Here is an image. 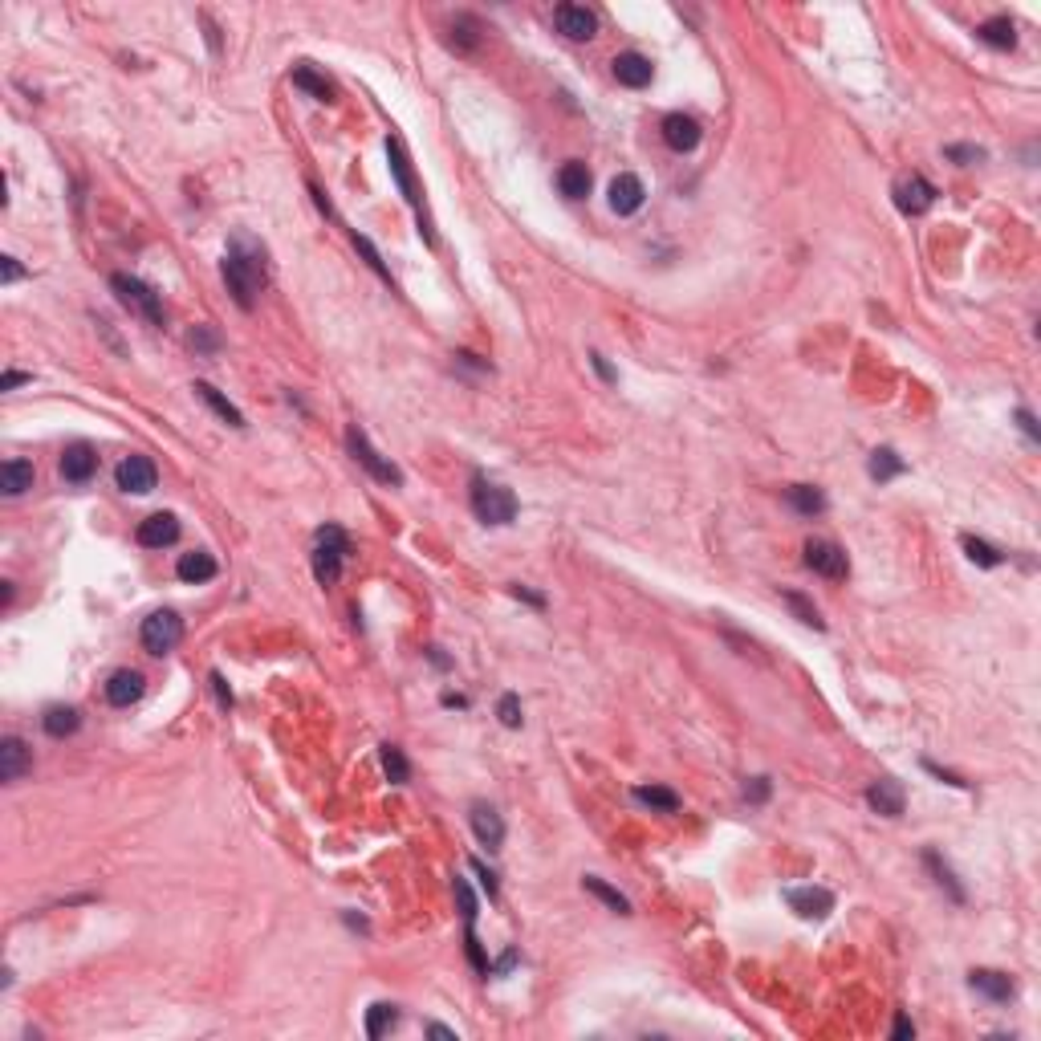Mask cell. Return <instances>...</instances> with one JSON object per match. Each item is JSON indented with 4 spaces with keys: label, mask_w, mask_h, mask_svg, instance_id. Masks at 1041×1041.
Wrapping results in <instances>:
<instances>
[{
    "label": "cell",
    "mask_w": 1041,
    "mask_h": 1041,
    "mask_svg": "<svg viewBox=\"0 0 1041 1041\" xmlns=\"http://www.w3.org/2000/svg\"><path fill=\"white\" fill-rule=\"evenodd\" d=\"M965 553L976 561V566H984V570H992V566H1001V561H1005L997 545L981 542V537H965Z\"/></svg>",
    "instance_id": "cell-38"
},
{
    "label": "cell",
    "mask_w": 1041,
    "mask_h": 1041,
    "mask_svg": "<svg viewBox=\"0 0 1041 1041\" xmlns=\"http://www.w3.org/2000/svg\"><path fill=\"white\" fill-rule=\"evenodd\" d=\"M293 85H297V90H305V94H314L318 102H334V85L326 82V77H318L310 66H297V69H293Z\"/></svg>",
    "instance_id": "cell-32"
},
{
    "label": "cell",
    "mask_w": 1041,
    "mask_h": 1041,
    "mask_svg": "<svg viewBox=\"0 0 1041 1041\" xmlns=\"http://www.w3.org/2000/svg\"><path fill=\"white\" fill-rule=\"evenodd\" d=\"M590 363H594V371H598V374H602V379H606V382H615V379H618V374L610 371V363H606V358L598 354V350H594V354H590Z\"/></svg>",
    "instance_id": "cell-48"
},
{
    "label": "cell",
    "mask_w": 1041,
    "mask_h": 1041,
    "mask_svg": "<svg viewBox=\"0 0 1041 1041\" xmlns=\"http://www.w3.org/2000/svg\"><path fill=\"white\" fill-rule=\"evenodd\" d=\"M111 289H114V297H119V301L127 305L130 314L143 318L147 326H163V322H167L159 293H155V289L147 285V281L130 277V273H111Z\"/></svg>",
    "instance_id": "cell-2"
},
{
    "label": "cell",
    "mask_w": 1041,
    "mask_h": 1041,
    "mask_svg": "<svg viewBox=\"0 0 1041 1041\" xmlns=\"http://www.w3.org/2000/svg\"><path fill=\"white\" fill-rule=\"evenodd\" d=\"M647 200V187L639 175H631V171H623V175L610 184V208H615L618 216H635L639 208H643Z\"/></svg>",
    "instance_id": "cell-15"
},
{
    "label": "cell",
    "mask_w": 1041,
    "mask_h": 1041,
    "mask_svg": "<svg viewBox=\"0 0 1041 1041\" xmlns=\"http://www.w3.org/2000/svg\"><path fill=\"white\" fill-rule=\"evenodd\" d=\"M41 724H45V732L49 737H74L77 728H82V716H77V708H66V704H53L49 712L41 716Z\"/></svg>",
    "instance_id": "cell-26"
},
{
    "label": "cell",
    "mask_w": 1041,
    "mask_h": 1041,
    "mask_svg": "<svg viewBox=\"0 0 1041 1041\" xmlns=\"http://www.w3.org/2000/svg\"><path fill=\"white\" fill-rule=\"evenodd\" d=\"M903 468H907V464L895 456V448H875V452H871V464H866V472H871V480L883 484V480H891V476H899Z\"/></svg>",
    "instance_id": "cell-30"
},
{
    "label": "cell",
    "mask_w": 1041,
    "mask_h": 1041,
    "mask_svg": "<svg viewBox=\"0 0 1041 1041\" xmlns=\"http://www.w3.org/2000/svg\"><path fill=\"white\" fill-rule=\"evenodd\" d=\"M635 802L651 805V810H663V813L679 810V797L671 794V789H663V785H639V789H635Z\"/></svg>",
    "instance_id": "cell-34"
},
{
    "label": "cell",
    "mask_w": 1041,
    "mask_h": 1041,
    "mask_svg": "<svg viewBox=\"0 0 1041 1041\" xmlns=\"http://www.w3.org/2000/svg\"><path fill=\"white\" fill-rule=\"evenodd\" d=\"M139 545L147 550H163V545L179 542V516L175 513H151L147 521H139Z\"/></svg>",
    "instance_id": "cell-12"
},
{
    "label": "cell",
    "mask_w": 1041,
    "mask_h": 1041,
    "mask_svg": "<svg viewBox=\"0 0 1041 1041\" xmlns=\"http://www.w3.org/2000/svg\"><path fill=\"white\" fill-rule=\"evenodd\" d=\"M175 574L184 578V582H212L216 578V558L212 553H184L175 566Z\"/></svg>",
    "instance_id": "cell-28"
},
{
    "label": "cell",
    "mask_w": 1041,
    "mask_h": 1041,
    "mask_svg": "<svg viewBox=\"0 0 1041 1041\" xmlns=\"http://www.w3.org/2000/svg\"><path fill=\"white\" fill-rule=\"evenodd\" d=\"M785 903L794 907L802 920H826L834 911V895L826 887H785Z\"/></svg>",
    "instance_id": "cell-11"
},
{
    "label": "cell",
    "mask_w": 1041,
    "mask_h": 1041,
    "mask_svg": "<svg viewBox=\"0 0 1041 1041\" xmlns=\"http://www.w3.org/2000/svg\"><path fill=\"white\" fill-rule=\"evenodd\" d=\"M923 863H928V871L936 875V883H940V887H944V891H948V895H952V903H965V887H960V883H956V875H952V866L944 863V858L936 855V850H928V855H923Z\"/></svg>",
    "instance_id": "cell-29"
},
{
    "label": "cell",
    "mask_w": 1041,
    "mask_h": 1041,
    "mask_svg": "<svg viewBox=\"0 0 1041 1041\" xmlns=\"http://www.w3.org/2000/svg\"><path fill=\"white\" fill-rule=\"evenodd\" d=\"M700 135H704V130H700V122H695L692 114H679V111H676V114H668V119H663V143H668L671 151H679V155L695 151V147H700Z\"/></svg>",
    "instance_id": "cell-16"
},
{
    "label": "cell",
    "mask_w": 1041,
    "mask_h": 1041,
    "mask_svg": "<svg viewBox=\"0 0 1041 1041\" xmlns=\"http://www.w3.org/2000/svg\"><path fill=\"white\" fill-rule=\"evenodd\" d=\"M346 448H350V456H354L358 464H363L379 484H403V472H399V468L390 464L382 452L371 448V440H366L363 427H350V432H346Z\"/></svg>",
    "instance_id": "cell-7"
},
{
    "label": "cell",
    "mask_w": 1041,
    "mask_h": 1041,
    "mask_svg": "<svg viewBox=\"0 0 1041 1041\" xmlns=\"http://www.w3.org/2000/svg\"><path fill=\"white\" fill-rule=\"evenodd\" d=\"M139 639H143L147 655H167L179 647V639H184V618L175 615V610H155V615L143 618V631H139Z\"/></svg>",
    "instance_id": "cell-6"
},
{
    "label": "cell",
    "mask_w": 1041,
    "mask_h": 1041,
    "mask_svg": "<svg viewBox=\"0 0 1041 1041\" xmlns=\"http://www.w3.org/2000/svg\"><path fill=\"white\" fill-rule=\"evenodd\" d=\"M582 887L590 891V895H598L602 903L610 907V911H618V915H631V903H627V895H618V891L610 887V883H602L598 875H586V879H582Z\"/></svg>",
    "instance_id": "cell-31"
},
{
    "label": "cell",
    "mask_w": 1041,
    "mask_h": 1041,
    "mask_svg": "<svg viewBox=\"0 0 1041 1041\" xmlns=\"http://www.w3.org/2000/svg\"><path fill=\"white\" fill-rule=\"evenodd\" d=\"M395 1021H399V1009H395V1005H387V1001L371 1005V1013H366V1037H382V1033H387Z\"/></svg>",
    "instance_id": "cell-36"
},
{
    "label": "cell",
    "mask_w": 1041,
    "mask_h": 1041,
    "mask_svg": "<svg viewBox=\"0 0 1041 1041\" xmlns=\"http://www.w3.org/2000/svg\"><path fill=\"white\" fill-rule=\"evenodd\" d=\"M911 1033H915V1025L907 1021V1017H899V1021H895V1037H911Z\"/></svg>",
    "instance_id": "cell-51"
},
{
    "label": "cell",
    "mask_w": 1041,
    "mask_h": 1041,
    "mask_svg": "<svg viewBox=\"0 0 1041 1041\" xmlns=\"http://www.w3.org/2000/svg\"><path fill=\"white\" fill-rule=\"evenodd\" d=\"M21 277V265H17V256H0V281L4 285H13V281Z\"/></svg>",
    "instance_id": "cell-47"
},
{
    "label": "cell",
    "mask_w": 1041,
    "mask_h": 1041,
    "mask_svg": "<svg viewBox=\"0 0 1041 1041\" xmlns=\"http://www.w3.org/2000/svg\"><path fill=\"white\" fill-rule=\"evenodd\" d=\"M33 489V464L29 460H4L0 464V492L4 497H21Z\"/></svg>",
    "instance_id": "cell-24"
},
{
    "label": "cell",
    "mask_w": 1041,
    "mask_h": 1041,
    "mask_svg": "<svg viewBox=\"0 0 1041 1041\" xmlns=\"http://www.w3.org/2000/svg\"><path fill=\"white\" fill-rule=\"evenodd\" d=\"M472 513L480 516L484 525H508L516 516V497L505 489V484L476 476L472 480Z\"/></svg>",
    "instance_id": "cell-3"
},
{
    "label": "cell",
    "mask_w": 1041,
    "mask_h": 1041,
    "mask_svg": "<svg viewBox=\"0 0 1041 1041\" xmlns=\"http://www.w3.org/2000/svg\"><path fill=\"white\" fill-rule=\"evenodd\" d=\"M468 818H472V830H476V839H480V847L500 850V842H505V821H500V813L492 810V805L476 802Z\"/></svg>",
    "instance_id": "cell-20"
},
{
    "label": "cell",
    "mask_w": 1041,
    "mask_h": 1041,
    "mask_svg": "<svg viewBox=\"0 0 1041 1041\" xmlns=\"http://www.w3.org/2000/svg\"><path fill=\"white\" fill-rule=\"evenodd\" d=\"M114 480H119L122 492H135V497H143V492H155V484H159V472H155V464L147 456H127L119 468H114Z\"/></svg>",
    "instance_id": "cell-10"
},
{
    "label": "cell",
    "mask_w": 1041,
    "mask_h": 1041,
    "mask_svg": "<svg viewBox=\"0 0 1041 1041\" xmlns=\"http://www.w3.org/2000/svg\"><path fill=\"white\" fill-rule=\"evenodd\" d=\"M29 765H33V757H29L25 740H21V737H4V740H0V781H4V785H13V781L25 777Z\"/></svg>",
    "instance_id": "cell-17"
},
{
    "label": "cell",
    "mask_w": 1041,
    "mask_h": 1041,
    "mask_svg": "<svg viewBox=\"0 0 1041 1041\" xmlns=\"http://www.w3.org/2000/svg\"><path fill=\"white\" fill-rule=\"evenodd\" d=\"M745 797H749V802H765V797H769V777H753V781H749Z\"/></svg>",
    "instance_id": "cell-46"
},
{
    "label": "cell",
    "mask_w": 1041,
    "mask_h": 1041,
    "mask_svg": "<svg viewBox=\"0 0 1041 1041\" xmlns=\"http://www.w3.org/2000/svg\"><path fill=\"white\" fill-rule=\"evenodd\" d=\"M139 695H143V676H139V671L122 668V671H114V676L106 679V700H111L114 708H130Z\"/></svg>",
    "instance_id": "cell-22"
},
{
    "label": "cell",
    "mask_w": 1041,
    "mask_h": 1041,
    "mask_svg": "<svg viewBox=\"0 0 1041 1041\" xmlns=\"http://www.w3.org/2000/svg\"><path fill=\"white\" fill-rule=\"evenodd\" d=\"M866 805H871L875 813H883V818H899V813H903V785L891 777L875 781V785L866 789Z\"/></svg>",
    "instance_id": "cell-21"
},
{
    "label": "cell",
    "mask_w": 1041,
    "mask_h": 1041,
    "mask_svg": "<svg viewBox=\"0 0 1041 1041\" xmlns=\"http://www.w3.org/2000/svg\"><path fill=\"white\" fill-rule=\"evenodd\" d=\"M944 155H948L952 163H960V167H973V163L984 159V147H968V143H952L944 147Z\"/></svg>",
    "instance_id": "cell-40"
},
{
    "label": "cell",
    "mask_w": 1041,
    "mask_h": 1041,
    "mask_svg": "<svg viewBox=\"0 0 1041 1041\" xmlns=\"http://www.w3.org/2000/svg\"><path fill=\"white\" fill-rule=\"evenodd\" d=\"M891 195H895V208L903 216H923L931 203H936V187H931L923 175H915V171L899 179V184L891 187Z\"/></svg>",
    "instance_id": "cell-8"
},
{
    "label": "cell",
    "mask_w": 1041,
    "mask_h": 1041,
    "mask_svg": "<svg viewBox=\"0 0 1041 1041\" xmlns=\"http://www.w3.org/2000/svg\"><path fill=\"white\" fill-rule=\"evenodd\" d=\"M468 866H472V871L480 875V883H484V891H489V899H497V875H492L489 866L480 863V858H472V863H468Z\"/></svg>",
    "instance_id": "cell-45"
},
{
    "label": "cell",
    "mask_w": 1041,
    "mask_h": 1041,
    "mask_svg": "<svg viewBox=\"0 0 1041 1041\" xmlns=\"http://www.w3.org/2000/svg\"><path fill=\"white\" fill-rule=\"evenodd\" d=\"M456 899H460V907H464V923L472 928V920H476V899H472V891H468V879H456Z\"/></svg>",
    "instance_id": "cell-43"
},
{
    "label": "cell",
    "mask_w": 1041,
    "mask_h": 1041,
    "mask_svg": "<svg viewBox=\"0 0 1041 1041\" xmlns=\"http://www.w3.org/2000/svg\"><path fill=\"white\" fill-rule=\"evenodd\" d=\"M94 468H98V456H94L90 444H69V448L61 452V476H66L69 484H85L94 476Z\"/></svg>",
    "instance_id": "cell-19"
},
{
    "label": "cell",
    "mask_w": 1041,
    "mask_h": 1041,
    "mask_svg": "<svg viewBox=\"0 0 1041 1041\" xmlns=\"http://www.w3.org/2000/svg\"><path fill=\"white\" fill-rule=\"evenodd\" d=\"M553 21H558V29L570 37V41H590V37L598 33V17H594L586 4H558Z\"/></svg>",
    "instance_id": "cell-14"
},
{
    "label": "cell",
    "mask_w": 1041,
    "mask_h": 1041,
    "mask_svg": "<svg viewBox=\"0 0 1041 1041\" xmlns=\"http://www.w3.org/2000/svg\"><path fill=\"white\" fill-rule=\"evenodd\" d=\"M615 77L623 85H631V90H643V85H651L655 66H651V58L627 49V53H618V58H615Z\"/></svg>",
    "instance_id": "cell-18"
},
{
    "label": "cell",
    "mask_w": 1041,
    "mask_h": 1041,
    "mask_svg": "<svg viewBox=\"0 0 1041 1041\" xmlns=\"http://www.w3.org/2000/svg\"><path fill=\"white\" fill-rule=\"evenodd\" d=\"M805 566L818 570V574H821V578H830V582H842V578L850 574L847 553H842L834 542H821V537L805 542Z\"/></svg>",
    "instance_id": "cell-9"
},
{
    "label": "cell",
    "mask_w": 1041,
    "mask_h": 1041,
    "mask_svg": "<svg viewBox=\"0 0 1041 1041\" xmlns=\"http://www.w3.org/2000/svg\"><path fill=\"white\" fill-rule=\"evenodd\" d=\"M976 37L984 45H992V49H1013L1017 45V29L1009 17H989L984 25H976Z\"/></svg>",
    "instance_id": "cell-25"
},
{
    "label": "cell",
    "mask_w": 1041,
    "mask_h": 1041,
    "mask_svg": "<svg viewBox=\"0 0 1041 1041\" xmlns=\"http://www.w3.org/2000/svg\"><path fill=\"white\" fill-rule=\"evenodd\" d=\"M497 716H500V724H505V728H521V720H525V716H521V700H516L513 692H505V695H500V704H497Z\"/></svg>",
    "instance_id": "cell-39"
},
{
    "label": "cell",
    "mask_w": 1041,
    "mask_h": 1041,
    "mask_svg": "<svg viewBox=\"0 0 1041 1041\" xmlns=\"http://www.w3.org/2000/svg\"><path fill=\"white\" fill-rule=\"evenodd\" d=\"M427 1033H432V1037H448V1041H456V1033L444 1029V1025H427Z\"/></svg>",
    "instance_id": "cell-52"
},
{
    "label": "cell",
    "mask_w": 1041,
    "mask_h": 1041,
    "mask_svg": "<svg viewBox=\"0 0 1041 1041\" xmlns=\"http://www.w3.org/2000/svg\"><path fill=\"white\" fill-rule=\"evenodd\" d=\"M968 989L981 992V997H989V1001H997V1005H1005V1001L1017 997L1013 976L997 973V968H973V973H968Z\"/></svg>",
    "instance_id": "cell-13"
},
{
    "label": "cell",
    "mask_w": 1041,
    "mask_h": 1041,
    "mask_svg": "<svg viewBox=\"0 0 1041 1041\" xmlns=\"http://www.w3.org/2000/svg\"><path fill=\"white\" fill-rule=\"evenodd\" d=\"M382 773H387L395 785H407L411 765H407V757H403V749H399V745H382Z\"/></svg>",
    "instance_id": "cell-35"
},
{
    "label": "cell",
    "mask_w": 1041,
    "mask_h": 1041,
    "mask_svg": "<svg viewBox=\"0 0 1041 1041\" xmlns=\"http://www.w3.org/2000/svg\"><path fill=\"white\" fill-rule=\"evenodd\" d=\"M781 598H785V606L797 615V623H805V627H813V631L826 627V623H821V615H818V606H813L810 598H802V594H794V590H785Z\"/></svg>",
    "instance_id": "cell-37"
},
{
    "label": "cell",
    "mask_w": 1041,
    "mask_h": 1041,
    "mask_svg": "<svg viewBox=\"0 0 1041 1041\" xmlns=\"http://www.w3.org/2000/svg\"><path fill=\"white\" fill-rule=\"evenodd\" d=\"M590 184H594L590 167H586V163H578V159H570L566 167L558 171V192L566 195V200H586V195H590Z\"/></svg>",
    "instance_id": "cell-23"
},
{
    "label": "cell",
    "mask_w": 1041,
    "mask_h": 1041,
    "mask_svg": "<svg viewBox=\"0 0 1041 1041\" xmlns=\"http://www.w3.org/2000/svg\"><path fill=\"white\" fill-rule=\"evenodd\" d=\"M187 342H192V346H195V350H208V354H212V350H216V346H220V338H216V334H212V330H208V326H195V330H192V334H187Z\"/></svg>",
    "instance_id": "cell-42"
},
{
    "label": "cell",
    "mask_w": 1041,
    "mask_h": 1041,
    "mask_svg": "<svg viewBox=\"0 0 1041 1041\" xmlns=\"http://www.w3.org/2000/svg\"><path fill=\"white\" fill-rule=\"evenodd\" d=\"M212 687H216V695H220V704H224V708H229V704H232V692H229V687H224V679L216 676V671H212Z\"/></svg>",
    "instance_id": "cell-50"
},
{
    "label": "cell",
    "mask_w": 1041,
    "mask_h": 1041,
    "mask_svg": "<svg viewBox=\"0 0 1041 1041\" xmlns=\"http://www.w3.org/2000/svg\"><path fill=\"white\" fill-rule=\"evenodd\" d=\"M1017 424H1021V432L1029 435L1033 444L1041 440V427H1037V419H1033V411H1029V407H1017Z\"/></svg>",
    "instance_id": "cell-44"
},
{
    "label": "cell",
    "mask_w": 1041,
    "mask_h": 1041,
    "mask_svg": "<svg viewBox=\"0 0 1041 1041\" xmlns=\"http://www.w3.org/2000/svg\"><path fill=\"white\" fill-rule=\"evenodd\" d=\"M224 285L237 297L240 310H253L256 293L265 289V248H256L248 237H237L224 253Z\"/></svg>",
    "instance_id": "cell-1"
},
{
    "label": "cell",
    "mask_w": 1041,
    "mask_h": 1041,
    "mask_svg": "<svg viewBox=\"0 0 1041 1041\" xmlns=\"http://www.w3.org/2000/svg\"><path fill=\"white\" fill-rule=\"evenodd\" d=\"M350 553V542L346 534H342L338 525H322L314 537V578L322 586H334L342 574V561H346Z\"/></svg>",
    "instance_id": "cell-4"
},
{
    "label": "cell",
    "mask_w": 1041,
    "mask_h": 1041,
    "mask_svg": "<svg viewBox=\"0 0 1041 1041\" xmlns=\"http://www.w3.org/2000/svg\"><path fill=\"white\" fill-rule=\"evenodd\" d=\"M192 390H195V395H200V399H203V403H208V407H212V411L220 415V419H224V424H229V427H245V415H240L237 407H232L229 399H224L220 390L212 387V382H195Z\"/></svg>",
    "instance_id": "cell-27"
},
{
    "label": "cell",
    "mask_w": 1041,
    "mask_h": 1041,
    "mask_svg": "<svg viewBox=\"0 0 1041 1041\" xmlns=\"http://www.w3.org/2000/svg\"><path fill=\"white\" fill-rule=\"evenodd\" d=\"M354 245H358V253H363V256H366V265H371V269H374V273H379V277H382V281H390V273H387V265H382L379 248H374V245H371V240H366V237H358V232H354Z\"/></svg>",
    "instance_id": "cell-41"
},
{
    "label": "cell",
    "mask_w": 1041,
    "mask_h": 1041,
    "mask_svg": "<svg viewBox=\"0 0 1041 1041\" xmlns=\"http://www.w3.org/2000/svg\"><path fill=\"white\" fill-rule=\"evenodd\" d=\"M33 374H25V371H9L4 374V382H0V390H13V387H21V382H29Z\"/></svg>",
    "instance_id": "cell-49"
},
{
    "label": "cell",
    "mask_w": 1041,
    "mask_h": 1041,
    "mask_svg": "<svg viewBox=\"0 0 1041 1041\" xmlns=\"http://www.w3.org/2000/svg\"><path fill=\"white\" fill-rule=\"evenodd\" d=\"M387 163H390V175H395V184H399V192H403V200L411 203L415 208V216H419V232H424V240L432 245V224H427V216H424V203H419V184H415V175H411V159H407V151H403V143H399L395 135H387Z\"/></svg>",
    "instance_id": "cell-5"
},
{
    "label": "cell",
    "mask_w": 1041,
    "mask_h": 1041,
    "mask_svg": "<svg viewBox=\"0 0 1041 1041\" xmlns=\"http://www.w3.org/2000/svg\"><path fill=\"white\" fill-rule=\"evenodd\" d=\"M789 505H794L797 513L813 516V513H821V508H826V497H821L813 484H794V489H789Z\"/></svg>",
    "instance_id": "cell-33"
}]
</instances>
